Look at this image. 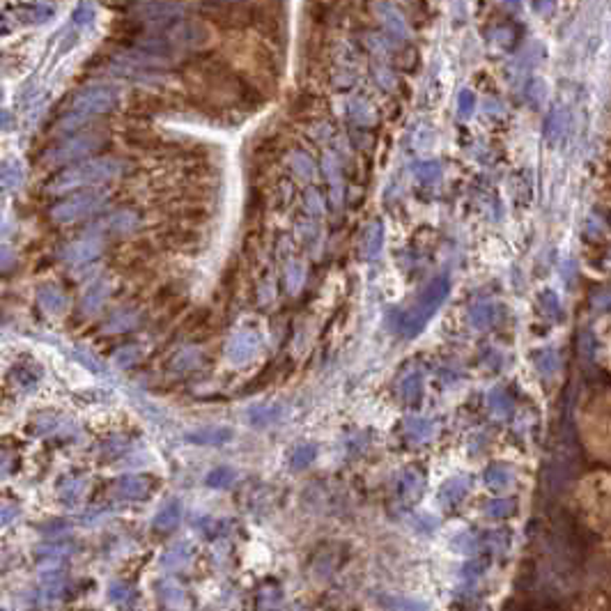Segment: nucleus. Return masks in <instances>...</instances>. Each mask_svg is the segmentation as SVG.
<instances>
[{
	"mask_svg": "<svg viewBox=\"0 0 611 611\" xmlns=\"http://www.w3.org/2000/svg\"><path fill=\"white\" fill-rule=\"evenodd\" d=\"M581 441L598 459L611 462V391L595 395L579 414Z\"/></svg>",
	"mask_w": 611,
	"mask_h": 611,
	"instance_id": "1",
	"label": "nucleus"
},
{
	"mask_svg": "<svg viewBox=\"0 0 611 611\" xmlns=\"http://www.w3.org/2000/svg\"><path fill=\"white\" fill-rule=\"evenodd\" d=\"M228 437H230L228 430H203V432H198V435H191L189 439L200 441V444H221V441H226Z\"/></svg>",
	"mask_w": 611,
	"mask_h": 611,
	"instance_id": "8",
	"label": "nucleus"
},
{
	"mask_svg": "<svg viewBox=\"0 0 611 611\" xmlns=\"http://www.w3.org/2000/svg\"><path fill=\"white\" fill-rule=\"evenodd\" d=\"M232 480H235V473L226 469V466H221V469L212 471L210 476H207V483H210L212 487H228Z\"/></svg>",
	"mask_w": 611,
	"mask_h": 611,
	"instance_id": "9",
	"label": "nucleus"
},
{
	"mask_svg": "<svg viewBox=\"0 0 611 611\" xmlns=\"http://www.w3.org/2000/svg\"><path fill=\"white\" fill-rule=\"evenodd\" d=\"M159 598H161L163 605H170L172 607V605H177V602H182L184 593H182V588L175 584V581L168 579V581H163V584H161Z\"/></svg>",
	"mask_w": 611,
	"mask_h": 611,
	"instance_id": "7",
	"label": "nucleus"
},
{
	"mask_svg": "<svg viewBox=\"0 0 611 611\" xmlns=\"http://www.w3.org/2000/svg\"><path fill=\"white\" fill-rule=\"evenodd\" d=\"M283 602V591L276 584H267L257 593V609L260 611H276Z\"/></svg>",
	"mask_w": 611,
	"mask_h": 611,
	"instance_id": "3",
	"label": "nucleus"
},
{
	"mask_svg": "<svg viewBox=\"0 0 611 611\" xmlns=\"http://www.w3.org/2000/svg\"><path fill=\"white\" fill-rule=\"evenodd\" d=\"M577 499L588 527L611 538V473H593L581 480Z\"/></svg>",
	"mask_w": 611,
	"mask_h": 611,
	"instance_id": "2",
	"label": "nucleus"
},
{
	"mask_svg": "<svg viewBox=\"0 0 611 611\" xmlns=\"http://www.w3.org/2000/svg\"><path fill=\"white\" fill-rule=\"evenodd\" d=\"M109 595L113 602H127L134 598V591H131V586L125 584V581H115V584H111Z\"/></svg>",
	"mask_w": 611,
	"mask_h": 611,
	"instance_id": "10",
	"label": "nucleus"
},
{
	"mask_svg": "<svg viewBox=\"0 0 611 611\" xmlns=\"http://www.w3.org/2000/svg\"><path fill=\"white\" fill-rule=\"evenodd\" d=\"M602 352H605V354H607V368L611 370V329L607 331L605 340H602Z\"/></svg>",
	"mask_w": 611,
	"mask_h": 611,
	"instance_id": "12",
	"label": "nucleus"
},
{
	"mask_svg": "<svg viewBox=\"0 0 611 611\" xmlns=\"http://www.w3.org/2000/svg\"><path fill=\"white\" fill-rule=\"evenodd\" d=\"M189 558H191V547L184 542V545H175V547H172L168 554L161 558V563L166 567H172V570H177V567L189 563Z\"/></svg>",
	"mask_w": 611,
	"mask_h": 611,
	"instance_id": "5",
	"label": "nucleus"
},
{
	"mask_svg": "<svg viewBox=\"0 0 611 611\" xmlns=\"http://www.w3.org/2000/svg\"><path fill=\"white\" fill-rule=\"evenodd\" d=\"M118 492L122 494V497H129V499H136V497H143V494L147 492V485L143 478H122L118 483Z\"/></svg>",
	"mask_w": 611,
	"mask_h": 611,
	"instance_id": "6",
	"label": "nucleus"
},
{
	"mask_svg": "<svg viewBox=\"0 0 611 611\" xmlns=\"http://www.w3.org/2000/svg\"><path fill=\"white\" fill-rule=\"evenodd\" d=\"M313 455H315V448H311V446H301V448L294 450V455H292V466H297V469H301V466H306L308 462H311Z\"/></svg>",
	"mask_w": 611,
	"mask_h": 611,
	"instance_id": "11",
	"label": "nucleus"
},
{
	"mask_svg": "<svg viewBox=\"0 0 611 611\" xmlns=\"http://www.w3.org/2000/svg\"><path fill=\"white\" fill-rule=\"evenodd\" d=\"M179 522V503L177 501H170L166 508H161V513L156 515L154 520V527L159 531H170L175 529Z\"/></svg>",
	"mask_w": 611,
	"mask_h": 611,
	"instance_id": "4",
	"label": "nucleus"
}]
</instances>
